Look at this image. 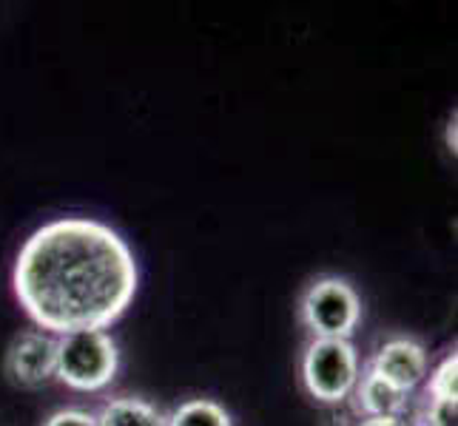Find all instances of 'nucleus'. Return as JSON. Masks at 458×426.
<instances>
[{"mask_svg": "<svg viewBox=\"0 0 458 426\" xmlns=\"http://www.w3.org/2000/svg\"><path fill=\"white\" fill-rule=\"evenodd\" d=\"M137 281V262L123 236L83 216L38 228L12 271L26 315L57 336L112 327L131 307Z\"/></svg>", "mask_w": 458, "mask_h": 426, "instance_id": "nucleus-1", "label": "nucleus"}, {"mask_svg": "<svg viewBox=\"0 0 458 426\" xmlns=\"http://www.w3.org/2000/svg\"><path fill=\"white\" fill-rule=\"evenodd\" d=\"M120 367L117 344L106 330L57 338V378L69 389L98 392L114 381Z\"/></svg>", "mask_w": 458, "mask_h": 426, "instance_id": "nucleus-2", "label": "nucleus"}, {"mask_svg": "<svg viewBox=\"0 0 458 426\" xmlns=\"http://www.w3.org/2000/svg\"><path fill=\"white\" fill-rule=\"evenodd\" d=\"M305 389L322 404H342L359 384L356 347L344 338H313L302 355Z\"/></svg>", "mask_w": 458, "mask_h": 426, "instance_id": "nucleus-3", "label": "nucleus"}, {"mask_svg": "<svg viewBox=\"0 0 458 426\" xmlns=\"http://www.w3.org/2000/svg\"><path fill=\"white\" fill-rule=\"evenodd\" d=\"M302 322L316 338L351 341L361 322V298L351 281L339 276L316 279L302 296Z\"/></svg>", "mask_w": 458, "mask_h": 426, "instance_id": "nucleus-4", "label": "nucleus"}, {"mask_svg": "<svg viewBox=\"0 0 458 426\" xmlns=\"http://www.w3.org/2000/svg\"><path fill=\"white\" fill-rule=\"evenodd\" d=\"M6 375L14 387L38 389L57 378V338L29 330L12 341L6 353Z\"/></svg>", "mask_w": 458, "mask_h": 426, "instance_id": "nucleus-5", "label": "nucleus"}, {"mask_svg": "<svg viewBox=\"0 0 458 426\" xmlns=\"http://www.w3.org/2000/svg\"><path fill=\"white\" fill-rule=\"evenodd\" d=\"M370 372L399 392H410L428 378V353L413 338H393L376 353Z\"/></svg>", "mask_w": 458, "mask_h": 426, "instance_id": "nucleus-6", "label": "nucleus"}, {"mask_svg": "<svg viewBox=\"0 0 458 426\" xmlns=\"http://www.w3.org/2000/svg\"><path fill=\"white\" fill-rule=\"evenodd\" d=\"M356 387H359V409L368 418H402V413L407 409V392L390 387L370 370Z\"/></svg>", "mask_w": 458, "mask_h": 426, "instance_id": "nucleus-7", "label": "nucleus"}, {"mask_svg": "<svg viewBox=\"0 0 458 426\" xmlns=\"http://www.w3.org/2000/svg\"><path fill=\"white\" fill-rule=\"evenodd\" d=\"M98 426H168V423L160 409L143 398H114L100 409Z\"/></svg>", "mask_w": 458, "mask_h": 426, "instance_id": "nucleus-8", "label": "nucleus"}, {"mask_svg": "<svg viewBox=\"0 0 458 426\" xmlns=\"http://www.w3.org/2000/svg\"><path fill=\"white\" fill-rule=\"evenodd\" d=\"M165 423L168 426H233L225 406H219L216 401H208V398H191L180 404L165 418Z\"/></svg>", "mask_w": 458, "mask_h": 426, "instance_id": "nucleus-9", "label": "nucleus"}, {"mask_svg": "<svg viewBox=\"0 0 458 426\" xmlns=\"http://www.w3.org/2000/svg\"><path fill=\"white\" fill-rule=\"evenodd\" d=\"M458 355L455 350L441 361V364L436 367V372L430 375V387L428 392L433 396V401H455L458 404Z\"/></svg>", "mask_w": 458, "mask_h": 426, "instance_id": "nucleus-10", "label": "nucleus"}, {"mask_svg": "<svg viewBox=\"0 0 458 426\" xmlns=\"http://www.w3.org/2000/svg\"><path fill=\"white\" fill-rule=\"evenodd\" d=\"M43 426H98V415L86 413V409H60Z\"/></svg>", "mask_w": 458, "mask_h": 426, "instance_id": "nucleus-11", "label": "nucleus"}, {"mask_svg": "<svg viewBox=\"0 0 458 426\" xmlns=\"http://www.w3.org/2000/svg\"><path fill=\"white\" fill-rule=\"evenodd\" d=\"M424 426H455V401H430Z\"/></svg>", "mask_w": 458, "mask_h": 426, "instance_id": "nucleus-12", "label": "nucleus"}, {"mask_svg": "<svg viewBox=\"0 0 458 426\" xmlns=\"http://www.w3.org/2000/svg\"><path fill=\"white\" fill-rule=\"evenodd\" d=\"M359 426H416V423H407L404 418H368ZM419 426H424V423H419Z\"/></svg>", "mask_w": 458, "mask_h": 426, "instance_id": "nucleus-13", "label": "nucleus"}]
</instances>
